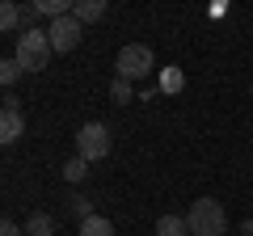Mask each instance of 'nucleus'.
<instances>
[{"label": "nucleus", "instance_id": "nucleus-1", "mask_svg": "<svg viewBox=\"0 0 253 236\" xmlns=\"http://www.w3.org/2000/svg\"><path fill=\"white\" fill-rule=\"evenodd\" d=\"M186 224H190V236H224L228 232V215L215 198H199L190 207Z\"/></svg>", "mask_w": 253, "mask_h": 236}, {"label": "nucleus", "instance_id": "nucleus-2", "mask_svg": "<svg viewBox=\"0 0 253 236\" xmlns=\"http://www.w3.org/2000/svg\"><path fill=\"white\" fill-rule=\"evenodd\" d=\"M51 38H46V30H26V34L17 38V64L26 68V72H42L46 64H51Z\"/></svg>", "mask_w": 253, "mask_h": 236}, {"label": "nucleus", "instance_id": "nucleus-3", "mask_svg": "<svg viewBox=\"0 0 253 236\" xmlns=\"http://www.w3.org/2000/svg\"><path fill=\"white\" fill-rule=\"evenodd\" d=\"M152 68H156V59H152V51H148L144 42H131V46L118 51V76H123V80L135 84V80H144Z\"/></svg>", "mask_w": 253, "mask_h": 236}, {"label": "nucleus", "instance_id": "nucleus-4", "mask_svg": "<svg viewBox=\"0 0 253 236\" xmlns=\"http://www.w3.org/2000/svg\"><path fill=\"white\" fill-rule=\"evenodd\" d=\"M76 156H84V160H101V156H110V131L101 127V122H84L81 131H76Z\"/></svg>", "mask_w": 253, "mask_h": 236}, {"label": "nucleus", "instance_id": "nucleus-5", "mask_svg": "<svg viewBox=\"0 0 253 236\" xmlns=\"http://www.w3.org/2000/svg\"><path fill=\"white\" fill-rule=\"evenodd\" d=\"M46 38H51L55 55H68V51H76V46H81L84 26H81L76 17H59V21H51V26H46Z\"/></svg>", "mask_w": 253, "mask_h": 236}, {"label": "nucleus", "instance_id": "nucleus-6", "mask_svg": "<svg viewBox=\"0 0 253 236\" xmlns=\"http://www.w3.org/2000/svg\"><path fill=\"white\" fill-rule=\"evenodd\" d=\"M26 122L17 114V97H4V110H0V144H17Z\"/></svg>", "mask_w": 253, "mask_h": 236}, {"label": "nucleus", "instance_id": "nucleus-7", "mask_svg": "<svg viewBox=\"0 0 253 236\" xmlns=\"http://www.w3.org/2000/svg\"><path fill=\"white\" fill-rule=\"evenodd\" d=\"M72 17L81 21V26H89V21H101V17H106V0H76Z\"/></svg>", "mask_w": 253, "mask_h": 236}, {"label": "nucleus", "instance_id": "nucleus-8", "mask_svg": "<svg viewBox=\"0 0 253 236\" xmlns=\"http://www.w3.org/2000/svg\"><path fill=\"white\" fill-rule=\"evenodd\" d=\"M156 236H190V224L181 215H161L156 219Z\"/></svg>", "mask_w": 253, "mask_h": 236}, {"label": "nucleus", "instance_id": "nucleus-9", "mask_svg": "<svg viewBox=\"0 0 253 236\" xmlns=\"http://www.w3.org/2000/svg\"><path fill=\"white\" fill-rule=\"evenodd\" d=\"M26 236H55V219L46 215V211H34V215L26 219Z\"/></svg>", "mask_w": 253, "mask_h": 236}, {"label": "nucleus", "instance_id": "nucleus-10", "mask_svg": "<svg viewBox=\"0 0 253 236\" xmlns=\"http://www.w3.org/2000/svg\"><path fill=\"white\" fill-rule=\"evenodd\" d=\"M181 89H186L181 68H161V93H181Z\"/></svg>", "mask_w": 253, "mask_h": 236}, {"label": "nucleus", "instance_id": "nucleus-11", "mask_svg": "<svg viewBox=\"0 0 253 236\" xmlns=\"http://www.w3.org/2000/svg\"><path fill=\"white\" fill-rule=\"evenodd\" d=\"M84 177H89V160H84V156H72V160L63 164V182H84Z\"/></svg>", "mask_w": 253, "mask_h": 236}, {"label": "nucleus", "instance_id": "nucleus-12", "mask_svg": "<svg viewBox=\"0 0 253 236\" xmlns=\"http://www.w3.org/2000/svg\"><path fill=\"white\" fill-rule=\"evenodd\" d=\"M81 236H114V224H110L106 215H93L81 224Z\"/></svg>", "mask_w": 253, "mask_h": 236}, {"label": "nucleus", "instance_id": "nucleus-13", "mask_svg": "<svg viewBox=\"0 0 253 236\" xmlns=\"http://www.w3.org/2000/svg\"><path fill=\"white\" fill-rule=\"evenodd\" d=\"M21 72H26V68L17 64V55H13V59H4V64H0V80H4V89H13V84L21 80Z\"/></svg>", "mask_w": 253, "mask_h": 236}, {"label": "nucleus", "instance_id": "nucleus-14", "mask_svg": "<svg viewBox=\"0 0 253 236\" xmlns=\"http://www.w3.org/2000/svg\"><path fill=\"white\" fill-rule=\"evenodd\" d=\"M68 207L76 211V219H81V224H84V219H93V202L84 198L81 190H76V194H68Z\"/></svg>", "mask_w": 253, "mask_h": 236}, {"label": "nucleus", "instance_id": "nucleus-15", "mask_svg": "<svg viewBox=\"0 0 253 236\" xmlns=\"http://www.w3.org/2000/svg\"><path fill=\"white\" fill-rule=\"evenodd\" d=\"M21 26V4H4V9H0V30H17Z\"/></svg>", "mask_w": 253, "mask_h": 236}, {"label": "nucleus", "instance_id": "nucleus-16", "mask_svg": "<svg viewBox=\"0 0 253 236\" xmlns=\"http://www.w3.org/2000/svg\"><path fill=\"white\" fill-rule=\"evenodd\" d=\"M110 97H114L118 106H126V101H131V80H123V76H114V84H110Z\"/></svg>", "mask_w": 253, "mask_h": 236}, {"label": "nucleus", "instance_id": "nucleus-17", "mask_svg": "<svg viewBox=\"0 0 253 236\" xmlns=\"http://www.w3.org/2000/svg\"><path fill=\"white\" fill-rule=\"evenodd\" d=\"M0 236H21V228L13 224V219H4V224H0Z\"/></svg>", "mask_w": 253, "mask_h": 236}, {"label": "nucleus", "instance_id": "nucleus-18", "mask_svg": "<svg viewBox=\"0 0 253 236\" xmlns=\"http://www.w3.org/2000/svg\"><path fill=\"white\" fill-rule=\"evenodd\" d=\"M241 236H253V219H245V224H241Z\"/></svg>", "mask_w": 253, "mask_h": 236}]
</instances>
